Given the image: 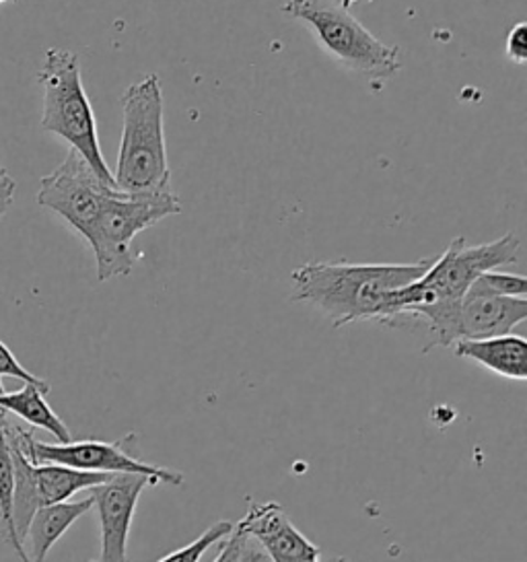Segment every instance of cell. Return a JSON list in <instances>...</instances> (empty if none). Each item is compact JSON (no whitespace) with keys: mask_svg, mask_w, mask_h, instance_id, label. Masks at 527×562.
<instances>
[{"mask_svg":"<svg viewBox=\"0 0 527 562\" xmlns=\"http://www.w3.org/2000/svg\"><path fill=\"white\" fill-rule=\"evenodd\" d=\"M519 258V239L507 233L496 241L468 246L456 237L441 256L433 258L427 272L390 297L385 326L400 319H416L427 324L433 345H449L456 330V315L461 299L480 274L503 266L515 265Z\"/></svg>","mask_w":527,"mask_h":562,"instance_id":"6da1fadb","label":"cell"},{"mask_svg":"<svg viewBox=\"0 0 527 562\" xmlns=\"http://www.w3.org/2000/svg\"><path fill=\"white\" fill-rule=\"evenodd\" d=\"M430 265L433 258L411 265L310 262L291 274L293 301L322 312L334 328L355 322L385 324L390 297L397 289L418 281Z\"/></svg>","mask_w":527,"mask_h":562,"instance_id":"7a4b0ae2","label":"cell"},{"mask_svg":"<svg viewBox=\"0 0 527 562\" xmlns=\"http://www.w3.org/2000/svg\"><path fill=\"white\" fill-rule=\"evenodd\" d=\"M122 138L115 164V188L124 194H161L171 188L165 143V101L157 75L132 83L120 98Z\"/></svg>","mask_w":527,"mask_h":562,"instance_id":"3957f363","label":"cell"},{"mask_svg":"<svg viewBox=\"0 0 527 562\" xmlns=\"http://www.w3.org/2000/svg\"><path fill=\"white\" fill-rule=\"evenodd\" d=\"M42 85V131L56 134L93 167L99 178L115 186L114 173L99 147L98 120L82 87L81 67L75 52L49 48L37 75Z\"/></svg>","mask_w":527,"mask_h":562,"instance_id":"277c9868","label":"cell"},{"mask_svg":"<svg viewBox=\"0 0 527 562\" xmlns=\"http://www.w3.org/2000/svg\"><path fill=\"white\" fill-rule=\"evenodd\" d=\"M280 11L305 23L319 48L348 70L379 81H388L402 70L400 48L371 34L340 0H284Z\"/></svg>","mask_w":527,"mask_h":562,"instance_id":"5b68a950","label":"cell"},{"mask_svg":"<svg viewBox=\"0 0 527 562\" xmlns=\"http://www.w3.org/2000/svg\"><path fill=\"white\" fill-rule=\"evenodd\" d=\"M180 213L181 202L173 190L141 196H131L120 190L112 192L103 200L91 229L85 235L87 244L96 254L99 281L128 277L134 266V237L167 216Z\"/></svg>","mask_w":527,"mask_h":562,"instance_id":"8992f818","label":"cell"},{"mask_svg":"<svg viewBox=\"0 0 527 562\" xmlns=\"http://www.w3.org/2000/svg\"><path fill=\"white\" fill-rule=\"evenodd\" d=\"M115 190V186L99 178L93 167L77 150L70 149L65 161L49 176L42 178L37 204L63 216L75 232L85 237L91 229L103 200Z\"/></svg>","mask_w":527,"mask_h":562,"instance_id":"52a82bcc","label":"cell"},{"mask_svg":"<svg viewBox=\"0 0 527 562\" xmlns=\"http://www.w3.org/2000/svg\"><path fill=\"white\" fill-rule=\"evenodd\" d=\"M131 435L115 443L105 441H68V443H44L33 437L32 430L25 435V449L33 463H58L87 472H103V474H143L159 480V484L178 486L183 482V474L141 462L132 456L126 447Z\"/></svg>","mask_w":527,"mask_h":562,"instance_id":"ba28073f","label":"cell"},{"mask_svg":"<svg viewBox=\"0 0 527 562\" xmlns=\"http://www.w3.org/2000/svg\"><path fill=\"white\" fill-rule=\"evenodd\" d=\"M147 486H159V480L143 474H115L114 479L89 488L101 533L99 562H128L132 519Z\"/></svg>","mask_w":527,"mask_h":562,"instance_id":"9c48e42d","label":"cell"},{"mask_svg":"<svg viewBox=\"0 0 527 562\" xmlns=\"http://www.w3.org/2000/svg\"><path fill=\"white\" fill-rule=\"evenodd\" d=\"M256 538L274 562H319L322 550L293 526L279 503H254L235 526Z\"/></svg>","mask_w":527,"mask_h":562,"instance_id":"30bf717a","label":"cell"},{"mask_svg":"<svg viewBox=\"0 0 527 562\" xmlns=\"http://www.w3.org/2000/svg\"><path fill=\"white\" fill-rule=\"evenodd\" d=\"M527 319V297H501L476 289L463 295L456 319L458 340L505 336Z\"/></svg>","mask_w":527,"mask_h":562,"instance_id":"8fae6325","label":"cell"},{"mask_svg":"<svg viewBox=\"0 0 527 562\" xmlns=\"http://www.w3.org/2000/svg\"><path fill=\"white\" fill-rule=\"evenodd\" d=\"M453 352L486 367L507 380H527V342L519 334H505L480 340H458Z\"/></svg>","mask_w":527,"mask_h":562,"instance_id":"7c38bea8","label":"cell"},{"mask_svg":"<svg viewBox=\"0 0 527 562\" xmlns=\"http://www.w3.org/2000/svg\"><path fill=\"white\" fill-rule=\"evenodd\" d=\"M93 509V498L87 496L82 501H63L54 505H44L33 515L27 529L30 540V562H46L49 550L72 528L85 513Z\"/></svg>","mask_w":527,"mask_h":562,"instance_id":"4fadbf2b","label":"cell"},{"mask_svg":"<svg viewBox=\"0 0 527 562\" xmlns=\"http://www.w3.org/2000/svg\"><path fill=\"white\" fill-rule=\"evenodd\" d=\"M25 435L27 430L16 427L7 420V437L13 451L15 463V488H13V528H15L19 542L25 546L27 529L32 524L33 515L42 507L40 493H37V480H35V463L27 456L25 449Z\"/></svg>","mask_w":527,"mask_h":562,"instance_id":"5bb4252c","label":"cell"},{"mask_svg":"<svg viewBox=\"0 0 527 562\" xmlns=\"http://www.w3.org/2000/svg\"><path fill=\"white\" fill-rule=\"evenodd\" d=\"M46 394V390L25 383L19 392L0 394V411L15 414L37 429L48 430L58 443H68L72 441L70 429L63 423V418L49 408Z\"/></svg>","mask_w":527,"mask_h":562,"instance_id":"9a60e30c","label":"cell"},{"mask_svg":"<svg viewBox=\"0 0 527 562\" xmlns=\"http://www.w3.org/2000/svg\"><path fill=\"white\" fill-rule=\"evenodd\" d=\"M115 474H103V472H87L58 463H35V480H37V493L40 503L54 505L68 501L70 496L89 491L98 484L114 479Z\"/></svg>","mask_w":527,"mask_h":562,"instance_id":"2e32d148","label":"cell"},{"mask_svg":"<svg viewBox=\"0 0 527 562\" xmlns=\"http://www.w3.org/2000/svg\"><path fill=\"white\" fill-rule=\"evenodd\" d=\"M13 488H15V463L7 437V413L0 411V533L4 544L15 552L21 562H30L25 546L19 542L13 528Z\"/></svg>","mask_w":527,"mask_h":562,"instance_id":"e0dca14e","label":"cell"},{"mask_svg":"<svg viewBox=\"0 0 527 562\" xmlns=\"http://www.w3.org/2000/svg\"><path fill=\"white\" fill-rule=\"evenodd\" d=\"M235 526H231L229 521H218L211 528L206 529L204 533H200L197 540L192 544L183 546L180 550L171 552L164 557L161 561L157 562H200L204 552L211 548V546L221 542L223 538H227Z\"/></svg>","mask_w":527,"mask_h":562,"instance_id":"ac0fdd59","label":"cell"},{"mask_svg":"<svg viewBox=\"0 0 527 562\" xmlns=\"http://www.w3.org/2000/svg\"><path fill=\"white\" fill-rule=\"evenodd\" d=\"M472 284L484 293L501 295V297H526L527 295L526 277H522V274L489 270V272L480 274Z\"/></svg>","mask_w":527,"mask_h":562,"instance_id":"d6986e66","label":"cell"},{"mask_svg":"<svg viewBox=\"0 0 527 562\" xmlns=\"http://www.w3.org/2000/svg\"><path fill=\"white\" fill-rule=\"evenodd\" d=\"M0 378H11V380L23 381V383H32L42 390L49 392V383L37 375L30 373L23 364L19 363L15 355L9 350V347L0 340Z\"/></svg>","mask_w":527,"mask_h":562,"instance_id":"ffe728a7","label":"cell"},{"mask_svg":"<svg viewBox=\"0 0 527 562\" xmlns=\"http://www.w3.org/2000/svg\"><path fill=\"white\" fill-rule=\"evenodd\" d=\"M505 52L513 65H526L527 63V23L522 21L517 25L511 27L509 35H507V44H505Z\"/></svg>","mask_w":527,"mask_h":562,"instance_id":"44dd1931","label":"cell"},{"mask_svg":"<svg viewBox=\"0 0 527 562\" xmlns=\"http://www.w3.org/2000/svg\"><path fill=\"white\" fill-rule=\"evenodd\" d=\"M237 562H274L272 557L266 552L256 538L242 533V546H239V559Z\"/></svg>","mask_w":527,"mask_h":562,"instance_id":"7402d4cb","label":"cell"},{"mask_svg":"<svg viewBox=\"0 0 527 562\" xmlns=\"http://www.w3.org/2000/svg\"><path fill=\"white\" fill-rule=\"evenodd\" d=\"M239 546H242V531L233 528V531L227 536V542L221 546V552H218V557L214 559V562H237V559H239Z\"/></svg>","mask_w":527,"mask_h":562,"instance_id":"603a6c76","label":"cell"},{"mask_svg":"<svg viewBox=\"0 0 527 562\" xmlns=\"http://www.w3.org/2000/svg\"><path fill=\"white\" fill-rule=\"evenodd\" d=\"M355 2H357V0H340V4H343L345 9H350Z\"/></svg>","mask_w":527,"mask_h":562,"instance_id":"cb8c5ba5","label":"cell"},{"mask_svg":"<svg viewBox=\"0 0 527 562\" xmlns=\"http://www.w3.org/2000/svg\"><path fill=\"white\" fill-rule=\"evenodd\" d=\"M0 394H4V387H2V381H0Z\"/></svg>","mask_w":527,"mask_h":562,"instance_id":"d4e9b609","label":"cell"},{"mask_svg":"<svg viewBox=\"0 0 527 562\" xmlns=\"http://www.w3.org/2000/svg\"><path fill=\"white\" fill-rule=\"evenodd\" d=\"M334 562H348V561H345V559H336V561Z\"/></svg>","mask_w":527,"mask_h":562,"instance_id":"484cf974","label":"cell"},{"mask_svg":"<svg viewBox=\"0 0 527 562\" xmlns=\"http://www.w3.org/2000/svg\"><path fill=\"white\" fill-rule=\"evenodd\" d=\"M0 2H4V0H0Z\"/></svg>","mask_w":527,"mask_h":562,"instance_id":"4316f807","label":"cell"}]
</instances>
